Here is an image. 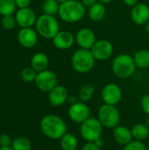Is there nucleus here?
Segmentation results:
<instances>
[{
  "instance_id": "obj_1",
  "label": "nucleus",
  "mask_w": 149,
  "mask_h": 150,
  "mask_svg": "<svg viewBox=\"0 0 149 150\" xmlns=\"http://www.w3.org/2000/svg\"><path fill=\"white\" fill-rule=\"evenodd\" d=\"M40 129L42 133L51 140H60L67 134V125L65 121L57 115L47 114L40 120Z\"/></svg>"
},
{
  "instance_id": "obj_2",
  "label": "nucleus",
  "mask_w": 149,
  "mask_h": 150,
  "mask_svg": "<svg viewBox=\"0 0 149 150\" xmlns=\"http://www.w3.org/2000/svg\"><path fill=\"white\" fill-rule=\"evenodd\" d=\"M85 8L81 1L68 0L60 4L58 15L65 23H76L84 17Z\"/></svg>"
},
{
  "instance_id": "obj_3",
  "label": "nucleus",
  "mask_w": 149,
  "mask_h": 150,
  "mask_svg": "<svg viewBox=\"0 0 149 150\" xmlns=\"http://www.w3.org/2000/svg\"><path fill=\"white\" fill-rule=\"evenodd\" d=\"M136 65L133 57L127 54H118L112 62V70L113 74L121 79H126L133 75Z\"/></svg>"
},
{
  "instance_id": "obj_4",
  "label": "nucleus",
  "mask_w": 149,
  "mask_h": 150,
  "mask_svg": "<svg viewBox=\"0 0 149 150\" xmlns=\"http://www.w3.org/2000/svg\"><path fill=\"white\" fill-rule=\"evenodd\" d=\"M95 61L90 49L80 48L74 52L71 56V65L73 69L81 74H85L92 70L95 66Z\"/></svg>"
},
{
  "instance_id": "obj_5",
  "label": "nucleus",
  "mask_w": 149,
  "mask_h": 150,
  "mask_svg": "<svg viewBox=\"0 0 149 150\" xmlns=\"http://www.w3.org/2000/svg\"><path fill=\"white\" fill-rule=\"evenodd\" d=\"M36 31L44 39H53L60 32V25L54 16L48 14L40 15L35 23Z\"/></svg>"
},
{
  "instance_id": "obj_6",
  "label": "nucleus",
  "mask_w": 149,
  "mask_h": 150,
  "mask_svg": "<svg viewBox=\"0 0 149 150\" xmlns=\"http://www.w3.org/2000/svg\"><path fill=\"white\" fill-rule=\"evenodd\" d=\"M103 125L97 118H89L81 124L80 134L87 142H95L101 138L103 134Z\"/></svg>"
},
{
  "instance_id": "obj_7",
  "label": "nucleus",
  "mask_w": 149,
  "mask_h": 150,
  "mask_svg": "<svg viewBox=\"0 0 149 150\" xmlns=\"http://www.w3.org/2000/svg\"><path fill=\"white\" fill-rule=\"evenodd\" d=\"M97 119L103 127L107 128H114L119 126L120 122V113L115 105L105 104L98 110Z\"/></svg>"
},
{
  "instance_id": "obj_8",
  "label": "nucleus",
  "mask_w": 149,
  "mask_h": 150,
  "mask_svg": "<svg viewBox=\"0 0 149 150\" xmlns=\"http://www.w3.org/2000/svg\"><path fill=\"white\" fill-rule=\"evenodd\" d=\"M34 83L37 89L40 91L49 92L58 85V77L53 70L46 69L41 72H38Z\"/></svg>"
},
{
  "instance_id": "obj_9",
  "label": "nucleus",
  "mask_w": 149,
  "mask_h": 150,
  "mask_svg": "<svg viewBox=\"0 0 149 150\" xmlns=\"http://www.w3.org/2000/svg\"><path fill=\"white\" fill-rule=\"evenodd\" d=\"M69 119L78 124H82L86 120L90 118V111L89 106L84 102H76L75 104L70 105L68 112Z\"/></svg>"
},
{
  "instance_id": "obj_10",
  "label": "nucleus",
  "mask_w": 149,
  "mask_h": 150,
  "mask_svg": "<svg viewBox=\"0 0 149 150\" xmlns=\"http://www.w3.org/2000/svg\"><path fill=\"white\" fill-rule=\"evenodd\" d=\"M94 58L98 61H105L112 57L113 54V46L107 40H98L90 49Z\"/></svg>"
},
{
  "instance_id": "obj_11",
  "label": "nucleus",
  "mask_w": 149,
  "mask_h": 150,
  "mask_svg": "<svg viewBox=\"0 0 149 150\" xmlns=\"http://www.w3.org/2000/svg\"><path fill=\"white\" fill-rule=\"evenodd\" d=\"M101 97L105 104L116 105L122 98L121 88L114 83H110L103 88Z\"/></svg>"
},
{
  "instance_id": "obj_12",
  "label": "nucleus",
  "mask_w": 149,
  "mask_h": 150,
  "mask_svg": "<svg viewBox=\"0 0 149 150\" xmlns=\"http://www.w3.org/2000/svg\"><path fill=\"white\" fill-rule=\"evenodd\" d=\"M76 42L83 49H91L97 41L95 33L88 27H83L76 34Z\"/></svg>"
},
{
  "instance_id": "obj_13",
  "label": "nucleus",
  "mask_w": 149,
  "mask_h": 150,
  "mask_svg": "<svg viewBox=\"0 0 149 150\" xmlns=\"http://www.w3.org/2000/svg\"><path fill=\"white\" fill-rule=\"evenodd\" d=\"M17 24L22 28L32 27L37 20L35 12L29 7L18 9L15 15Z\"/></svg>"
},
{
  "instance_id": "obj_14",
  "label": "nucleus",
  "mask_w": 149,
  "mask_h": 150,
  "mask_svg": "<svg viewBox=\"0 0 149 150\" xmlns=\"http://www.w3.org/2000/svg\"><path fill=\"white\" fill-rule=\"evenodd\" d=\"M131 19L134 24L138 25H147V23L149 21L148 5L144 3H138L135 6L132 8Z\"/></svg>"
},
{
  "instance_id": "obj_15",
  "label": "nucleus",
  "mask_w": 149,
  "mask_h": 150,
  "mask_svg": "<svg viewBox=\"0 0 149 150\" xmlns=\"http://www.w3.org/2000/svg\"><path fill=\"white\" fill-rule=\"evenodd\" d=\"M38 35L37 31L32 27L22 28L18 33V41L22 47L32 48L38 42Z\"/></svg>"
},
{
  "instance_id": "obj_16",
  "label": "nucleus",
  "mask_w": 149,
  "mask_h": 150,
  "mask_svg": "<svg viewBox=\"0 0 149 150\" xmlns=\"http://www.w3.org/2000/svg\"><path fill=\"white\" fill-rule=\"evenodd\" d=\"M52 40L54 46L60 50L69 49L76 42V37L68 31H60Z\"/></svg>"
},
{
  "instance_id": "obj_17",
  "label": "nucleus",
  "mask_w": 149,
  "mask_h": 150,
  "mask_svg": "<svg viewBox=\"0 0 149 150\" xmlns=\"http://www.w3.org/2000/svg\"><path fill=\"white\" fill-rule=\"evenodd\" d=\"M68 96V91L64 86L57 85L48 92V100L53 106L57 107L65 104Z\"/></svg>"
},
{
  "instance_id": "obj_18",
  "label": "nucleus",
  "mask_w": 149,
  "mask_h": 150,
  "mask_svg": "<svg viewBox=\"0 0 149 150\" xmlns=\"http://www.w3.org/2000/svg\"><path fill=\"white\" fill-rule=\"evenodd\" d=\"M113 138L117 143L126 146L133 141L132 130L125 126H117L113 128Z\"/></svg>"
},
{
  "instance_id": "obj_19",
  "label": "nucleus",
  "mask_w": 149,
  "mask_h": 150,
  "mask_svg": "<svg viewBox=\"0 0 149 150\" xmlns=\"http://www.w3.org/2000/svg\"><path fill=\"white\" fill-rule=\"evenodd\" d=\"M49 64V59L47 55L42 52L36 53L31 59V67L37 72H41L47 69Z\"/></svg>"
},
{
  "instance_id": "obj_20",
  "label": "nucleus",
  "mask_w": 149,
  "mask_h": 150,
  "mask_svg": "<svg viewBox=\"0 0 149 150\" xmlns=\"http://www.w3.org/2000/svg\"><path fill=\"white\" fill-rule=\"evenodd\" d=\"M105 13H106V9L105 7V4L97 2L93 6L89 8L88 16L91 21L99 22L104 19Z\"/></svg>"
},
{
  "instance_id": "obj_21",
  "label": "nucleus",
  "mask_w": 149,
  "mask_h": 150,
  "mask_svg": "<svg viewBox=\"0 0 149 150\" xmlns=\"http://www.w3.org/2000/svg\"><path fill=\"white\" fill-rule=\"evenodd\" d=\"M136 67L145 69L149 68V50L140 49L133 56Z\"/></svg>"
},
{
  "instance_id": "obj_22",
  "label": "nucleus",
  "mask_w": 149,
  "mask_h": 150,
  "mask_svg": "<svg viewBox=\"0 0 149 150\" xmlns=\"http://www.w3.org/2000/svg\"><path fill=\"white\" fill-rule=\"evenodd\" d=\"M132 134L133 138L136 141L142 142L149 137V128L146 124L143 123H137L133 127Z\"/></svg>"
},
{
  "instance_id": "obj_23",
  "label": "nucleus",
  "mask_w": 149,
  "mask_h": 150,
  "mask_svg": "<svg viewBox=\"0 0 149 150\" xmlns=\"http://www.w3.org/2000/svg\"><path fill=\"white\" fill-rule=\"evenodd\" d=\"M60 145L62 150H76L78 140L74 134L67 133L60 139Z\"/></svg>"
},
{
  "instance_id": "obj_24",
  "label": "nucleus",
  "mask_w": 149,
  "mask_h": 150,
  "mask_svg": "<svg viewBox=\"0 0 149 150\" xmlns=\"http://www.w3.org/2000/svg\"><path fill=\"white\" fill-rule=\"evenodd\" d=\"M11 149L13 150H31L32 143L28 138L25 136H18L12 140Z\"/></svg>"
},
{
  "instance_id": "obj_25",
  "label": "nucleus",
  "mask_w": 149,
  "mask_h": 150,
  "mask_svg": "<svg viewBox=\"0 0 149 150\" xmlns=\"http://www.w3.org/2000/svg\"><path fill=\"white\" fill-rule=\"evenodd\" d=\"M95 92V87L90 83L83 84L79 91H78V98L82 102H87L91 99Z\"/></svg>"
},
{
  "instance_id": "obj_26",
  "label": "nucleus",
  "mask_w": 149,
  "mask_h": 150,
  "mask_svg": "<svg viewBox=\"0 0 149 150\" xmlns=\"http://www.w3.org/2000/svg\"><path fill=\"white\" fill-rule=\"evenodd\" d=\"M60 4H61L57 0H45L42 5V10L45 14L54 16L59 12Z\"/></svg>"
},
{
  "instance_id": "obj_27",
  "label": "nucleus",
  "mask_w": 149,
  "mask_h": 150,
  "mask_svg": "<svg viewBox=\"0 0 149 150\" xmlns=\"http://www.w3.org/2000/svg\"><path fill=\"white\" fill-rule=\"evenodd\" d=\"M15 0H0V14L2 16L11 15L15 11Z\"/></svg>"
},
{
  "instance_id": "obj_28",
  "label": "nucleus",
  "mask_w": 149,
  "mask_h": 150,
  "mask_svg": "<svg viewBox=\"0 0 149 150\" xmlns=\"http://www.w3.org/2000/svg\"><path fill=\"white\" fill-rule=\"evenodd\" d=\"M37 71L34 70L32 67L31 68H25L21 71V78L23 81L26 83H31L34 82L37 76Z\"/></svg>"
},
{
  "instance_id": "obj_29",
  "label": "nucleus",
  "mask_w": 149,
  "mask_h": 150,
  "mask_svg": "<svg viewBox=\"0 0 149 150\" xmlns=\"http://www.w3.org/2000/svg\"><path fill=\"white\" fill-rule=\"evenodd\" d=\"M2 26L6 29V30H12L15 27L16 25V18L15 17H13L12 15H6V16H3L2 18Z\"/></svg>"
},
{
  "instance_id": "obj_30",
  "label": "nucleus",
  "mask_w": 149,
  "mask_h": 150,
  "mask_svg": "<svg viewBox=\"0 0 149 150\" xmlns=\"http://www.w3.org/2000/svg\"><path fill=\"white\" fill-rule=\"evenodd\" d=\"M123 150H148L147 147L145 146L144 143H142V142L140 141H132L131 142H129L128 144H126V146H124Z\"/></svg>"
},
{
  "instance_id": "obj_31",
  "label": "nucleus",
  "mask_w": 149,
  "mask_h": 150,
  "mask_svg": "<svg viewBox=\"0 0 149 150\" xmlns=\"http://www.w3.org/2000/svg\"><path fill=\"white\" fill-rule=\"evenodd\" d=\"M12 140L9 134H0V148H9L11 147Z\"/></svg>"
},
{
  "instance_id": "obj_32",
  "label": "nucleus",
  "mask_w": 149,
  "mask_h": 150,
  "mask_svg": "<svg viewBox=\"0 0 149 150\" xmlns=\"http://www.w3.org/2000/svg\"><path fill=\"white\" fill-rule=\"evenodd\" d=\"M141 106L143 112L149 115V94L144 95L141 100Z\"/></svg>"
},
{
  "instance_id": "obj_33",
  "label": "nucleus",
  "mask_w": 149,
  "mask_h": 150,
  "mask_svg": "<svg viewBox=\"0 0 149 150\" xmlns=\"http://www.w3.org/2000/svg\"><path fill=\"white\" fill-rule=\"evenodd\" d=\"M16 6L18 7V9L21 8H26L30 5L31 0H15Z\"/></svg>"
},
{
  "instance_id": "obj_34",
  "label": "nucleus",
  "mask_w": 149,
  "mask_h": 150,
  "mask_svg": "<svg viewBox=\"0 0 149 150\" xmlns=\"http://www.w3.org/2000/svg\"><path fill=\"white\" fill-rule=\"evenodd\" d=\"M100 148L95 143V142H87L83 147L82 150H99Z\"/></svg>"
},
{
  "instance_id": "obj_35",
  "label": "nucleus",
  "mask_w": 149,
  "mask_h": 150,
  "mask_svg": "<svg viewBox=\"0 0 149 150\" xmlns=\"http://www.w3.org/2000/svg\"><path fill=\"white\" fill-rule=\"evenodd\" d=\"M81 2L83 3V4L85 7L90 8V7L93 6L95 4H97L98 1H97V0H81Z\"/></svg>"
},
{
  "instance_id": "obj_36",
  "label": "nucleus",
  "mask_w": 149,
  "mask_h": 150,
  "mask_svg": "<svg viewBox=\"0 0 149 150\" xmlns=\"http://www.w3.org/2000/svg\"><path fill=\"white\" fill-rule=\"evenodd\" d=\"M138 1H139V0H123L124 4H125L126 5L129 6V7H133V6H135V5L138 4Z\"/></svg>"
},
{
  "instance_id": "obj_37",
  "label": "nucleus",
  "mask_w": 149,
  "mask_h": 150,
  "mask_svg": "<svg viewBox=\"0 0 149 150\" xmlns=\"http://www.w3.org/2000/svg\"><path fill=\"white\" fill-rule=\"evenodd\" d=\"M67 102H68V104H70V105L75 104V103H76V102H77V98H76V96H68Z\"/></svg>"
},
{
  "instance_id": "obj_38",
  "label": "nucleus",
  "mask_w": 149,
  "mask_h": 150,
  "mask_svg": "<svg viewBox=\"0 0 149 150\" xmlns=\"http://www.w3.org/2000/svg\"><path fill=\"white\" fill-rule=\"evenodd\" d=\"M95 143H96L99 148H102V147H104L105 142H104V140H103L102 138H99L98 140H97V141L95 142Z\"/></svg>"
},
{
  "instance_id": "obj_39",
  "label": "nucleus",
  "mask_w": 149,
  "mask_h": 150,
  "mask_svg": "<svg viewBox=\"0 0 149 150\" xmlns=\"http://www.w3.org/2000/svg\"><path fill=\"white\" fill-rule=\"evenodd\" d=\"M99 3H101V4H109V3H111L112 0H97Z\"/></svg>"
},
{
  "instance_id": "obj_40",
  "label": "nucleus",
  "mask_w": 149,
  "mask_h": 150,
  "mask_svg": "<svg viewBox=\"0 0 149 150\" xmlns=\"http://www.w3.org/2000/svg\"><path fill=\"white\" fill-rule=\"evenodd\" d=\"M146 31H147V33H148L149 35V21L147 23V25H146Z\"/></svg>"
},
{
  "instance_id": "obj_41",
  "label": "nucleus",
  "mask_w": 149,
  "mask_h": 150,
  "mask_svg": "<svg viewBox=\"0 0 149 150\" xmlns=\"http://www.w3.org/2000/svg\"><path fill=\"white\" fill-rule=\"evenodd\" d=\"M0 150H13L11 149V147L9 148H0Z\"/></svg>"
},
{
  "instance_id": "obj_42",
  "label": "nucleus",
  "mask_w": 149,
  "mask_h": 150,
  "mask_svg": "<svg viewBox=\"0 0 149 150\" xmlns=\"http://www.w3.org/2000/svg\"><path fill=\"white\" fill-rule=\"evenodd\" d=\"M146 125L149 128V115L148 116V118H147V120H146Z\"/></svg>"
},
{
  "instance_id": "obj_43",
  "label": "nucleus",
  "mask_w": 149,
  "mask_h": 150,
  "mask_svg": "<svg viewBox=\"0 0 149 150\" xmlns=\"http://www.w3.org/2000/svg\"><path fill=\"white\" fill-rule=\"evenodd\" d=\"M60 4H62V3H65V2H67V1H68V0H57Z\"/></svg>"
},
{
  "instance_id": "obj_44",
  "label": "nucleus",
  "mask_w": 149,
  "mask_h": 150,
  "mask_svg": "<svg viewBox=\"0 0 149 150\" xmlns=\"http://www.w3.org/2000/svg\"><path fill=\"white\" fill-rule=\"evenodd\" d=\"M148 139H149V137H148Z\"/></svg>"
},
{
  "instance_id": "obj_45",
  "label": "nucleus",
  "mask_w": 149,
  "mask_h": 150,
  "mask_svg": "<svg viewBox=\"0 0 149 150\" xmlns=\"http://www.w3.org/2000/svg\"><path fill=\"white\" fill-rule=\"evenodd\" d=\"M148 150H149V149H148Z\"/></svg>"
}]
</instances>
